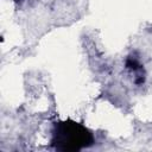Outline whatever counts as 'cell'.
Segmentation results:
<instances>
[{
    "label": "cell",
    "instance_id": "cell-1",
    "mask_svg": "<svg viewBox=\"0 0 152 152\" xmlns=\"http://www.w3.org/2000/svg\"><path fill=\"white\" fill-rule=\"evenodd\" d=\"M91 141L90 133L78 124H59L53 132V140L58 148L77 150Z\"/></svg>",
    "mask_w": 152,
    "mask_h": 152
}]
</instances>
